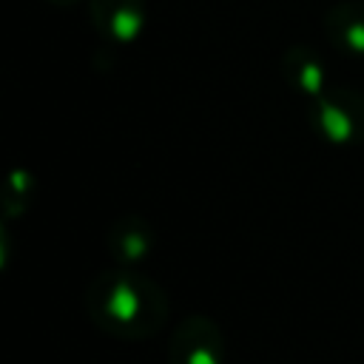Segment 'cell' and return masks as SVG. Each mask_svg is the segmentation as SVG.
Returning a JSON list of instances; mask_svg holds the SVG:
<instances>
[{
  "label": "cell",
  "instance_id": "cell-1",
  "mask_svg": "<svg viewBox=\"0 0 364 364\" xmlns=\"http://www.w3.org/2000/svg\"><path fill=\"white\" fill-rule=\"evenodd\" d=\"M85 310L91 321L125 341H142L156 336L171 313L168 293L134 267L102 270L85 287Z\"/></svg>",
  "mask_w": 364,
  "mask_h": 364
},
{
  "label": "cell",
  "instance_id": "cell-2",
  "mask_svg": "<svg viewBox=\"0 0 364 364\" xmlns=\"http://www.w3.org/2000/svg\"><path fill=\"white\" fill-rule=\"evenodd\" d=\"M310 128L333 145L364 142V94L355 88H327L307 108Z\"/></svg>",
  "mask_w": 364,
  "mask_h": 364
},
{
  "label": "cell",
  "instance_id": "cell-3",
  "mask_svg": "<svg viewBox=\"0 0 364 364\" xmlns=\"http://www.w3.org/2000/svg\"><path fill=\"white\" fill-rule=\"evenodd\" d=\"M225 333L202 313H193L176 324L168 344V364H225Z\"/></svg>",
  "mask_w": 364,
  "mask_h": 364
},
{
  "label": "cell",
  "instance_id": "cell-4",
  "mask_svg": "<svg viewBox=\"0 0 364 364\" xmlns=\"http://www.w3.org/2000/svg\"><path fill=\"white\" fill-rule=\"evenodd\" d=\"M145 0H88V20L108 46H128L145 28Z\"/></svg>",
  "mask_w": 364,
  "mask_h": 364
},
{
  "label": "cell",
  "instance_id": "cell-5",
  "mask_svg": "<svg viewBox=\"0 0 364 364\" xmlns=\"http://www.w3.org/2000/svg\"><path fill=\"white\" fill-rule=\"evenodd\" d=\"M279 74H282V80L290 91H299L307 100H316L318 94H324L330 88L324 60L304 43H296V46L284 48V54L279 60Z\"/></svg>",
  "mask_w": 364,
  "mask_h": 364
},
{
  "label": "cell",
  "instance_id": "cell-6",
  "mask_svg": "<svg viewBox=\"0 0 364 364\" xmlns=\"http://www.w3.org/2000/svg\"><path fill=\"white\" fill-rule=\"evenodd\" d=\"M105 242H108V250H111V256L117 259L119 267H136L139 262H145L154 253L156 233L142 216L131 213V216L117 219L108 228Z\"/></svg>",
  "mask_w": 364,
  "mask_h": 364
},
{
  "label": "cell",
  "instance_id": "cell-7",
  "mask_svg": "<svg viewBox=\"0 0 364 364\" xmlns=\"http://www.w3.org/2000/svg\"><path fill=\"white\" fill-rule=\"evenodd\" d=\"M324 40L344 54H364V0H341L324 11Z\"/></svg>",
  "mask_w": 364,
  "mask_h": 364
},
{
  "label": "cell",
  "instance_id": "cell-8",
  "mask_svg": "<svg viewBox=\"0 0 364 364\" xmlns=\"http://www.w3.org/2000/svg\"><path fill=\"white\" fill-rule=\"evenodd\" d=\"M48 3H54V6H74V3H80V0H48Z\"/></svg>",
  "mask_w": 364,
  "mask_h": 364
}]
</instances>
